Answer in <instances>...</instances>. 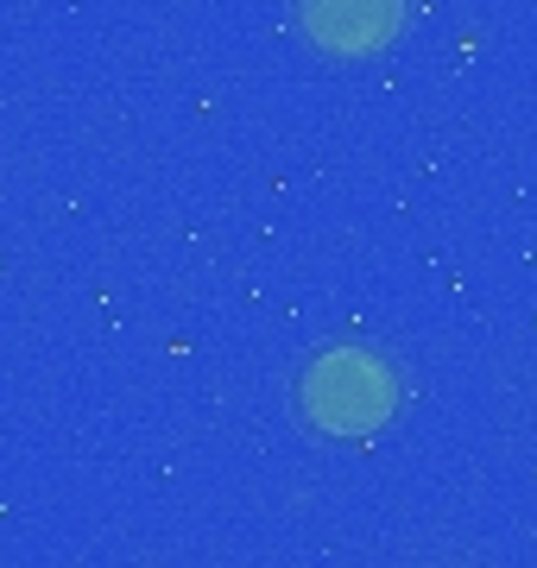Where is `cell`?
Returning <instances> with one entry per match:
<instances>
[{
  "instance_id": "cell-1",
  "label": "cell",
  "mask_w": 537,
  "mask_h": 568,
  "mask_svg": "<svg viewBox=\"0 0 537 568\" xmlns=\"http://www.w3.org/2000/svg\"><path fill=\"white\" fill-rule=\"evenodd\" d=\"M297 410L323 436H373L398 410V379L373 347H354V342L323 347L297 373Z\"/></svg>"
},
{
  "instance_id": "cell-2",
  "label": "cell",
  "mask_w": 537,
  "mask_h": 568,
  "mask_svg": "<svg viewBox=\"0 0 537 568\" xmlns=\"http://www.w3.org/2000/svg\"><path fill=\"white\" fill-rule=\"evenodd\" d=\"M297 26L330 58H373L398 39L405 0H297Z\"/></svg>"
}]
</instances>
